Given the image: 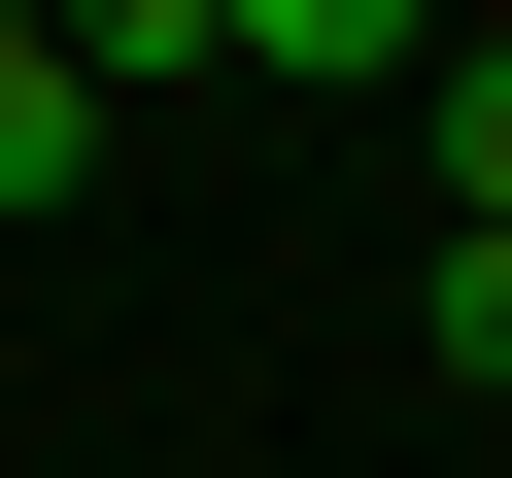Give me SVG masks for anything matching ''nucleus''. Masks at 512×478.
Masks as SVG:
<instances>
[{
    "instance_id": "f257e3e1",
    "label": "nucleus",
    "mask_w": 512,
    "mask_h": 478,
    "mask_svg": "<svg viewBox=\"0 0 512 478\" xmlns=\"http://www.w3.org/2000/svg\"><path fill=\"white\" fill-rule=\"evenodd\" d=\"M205 35H239V69H274V103H376V69L444 35V0H205Z\"/></svg>"
},
{
    "instance_id": "f03ea898",
    "label": "nucleus",
    "mask_w": 512,
    "mask_h": 478,
    "mask_svg": "<svg viewBox=\"0 0 512 478\" xmlns=\"http://www.w3.org/2000/svg\"><path fill=\"white\" fill-rule=\"evenodd\" d=\"M0 205H103V69L69 35H0Z\"/></svg>"
},
{
    "instance_id": "7ed1b4c3",
    "label": "nucleus",
    "mask_w": 512,
    "mask_h": 478,
    "mask_svg": "<svg viewBox=\"0 0 512 478\" xmlns=\"http://www.w3.org/2000/svg\"><path fill=\"white\" fill-rule=\"evenodd\" d=\"M410 103H444V205L512 239V35H410Z\"/></svg>"
},
{
    "instance_id": "20e7f679",
    "label": "nucleus",
    "mask_w": 512,
    "mask_h": 478,
    "mask_svg": "<svg viewBox=\"0 0 512 478\" xmlns=\"http://www.w3.org/2000/svg\"><path fill=\"white\" fill-rule=\"evenodd\" d=\"M35 35H69L103 103H171V69H239V35H205V0H35Z\"/></svg>"
},
{
    "instance_id": "39448f33",
    "label": "nucleus",
    "mask_w": 512,
    "mask_h": 478,
    "mask_svg": "<svg viewBox=\"0 0 512 478\" xmlns=\"http://www.w3.org/2000/svg\"><path fill=\"white\" fill-rule=\"evenodd\" d=\"M410 342H444V376L512 410V239H478V205H444V274H410Z\"/></svg>"
},
{
    "instance_id": "423d86ee",
    "label": "nucleus",
    "mask_w": 512,
    "mask_h": 478,
    "mask_svg": "<svg viewBox=\"0 0 512 478\" xmlns=\"http://www.w3.org/2000/svg\"><path fill=\"white\" fill-rule=\"evenodd\" d=\"M0 35H35V0H0Z\"/></svg>"
}]
</instances>
